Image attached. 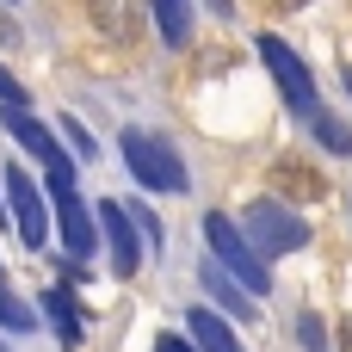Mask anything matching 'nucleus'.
Segmentation results:
<instances>
[{
  "label": "nucleus",
  "instance_id": "1",
  "mask_svg": "<svg viewBox=\"0 0 352 352\" xmlns=\"http://www.w3.org/2000/svg\"><path fill=\"white\" fill-rule=\"evenodd\" d=\"M241 235L254 241V254H260V260H278V254H297V248L309 241V223H303V217H291L285 204L260 198V204H248V210H241Z\"/></svg>",
  "mask_w": 352,
  "mask_h": 352
},
{
  "label": "nucleus",
  "instance_id": "2",
  "mask_svg": "<svg viewBox=\"0 0 352 352\" xmlns=\"http://www.w3.org/2000/svg\"><path fill=\"white\" fill-rule=\"evenodd\" d=\"M204 248H210V260H217V266H229V272H235L248 291H260V297L272 291V272H266V260L254 254V241H248V235H241L229 217H204Z\"/></svg>",
  "mask_w": 352,
  "mask_h": 352
},
{
  "label": "nucleus",
  "instance_id": "3",
  "mask_svg": "<svg viewBox=\"0 0 352 352\" xmlns=\"http://www.w3.org/2000/svg\"><path fill=\"white\" fill-rule=\"evenodd\" d=\"M124 167L148 186V192H186V167H179V155L167 148V142H155L148 130H124Z\"/></svg>",
  "mask_w": 352,
  "mask_h": 352
},
{
  "label": "nucleus",
  "instance_id": "4",
  "mask_svg": "<svg viewBox=\"0 0 352 352\" xmlns=\"http://www.w3.org/2000/svg\"><path fill=\"white\" fill-rule=\"evenodd\" d=\"M260 62L272 68V80H278V93H285V105H291L297 118H316V111H322V99H316V80H309L303 56H297L285 37H260Z\"/></svg>",
  "mask_w": 352,
  "mask_h": 352
},
{
  "label": "nucleus",
  "instance_id": "5",
  "mask_svg": "<svg viewBox=\"0 0 352 352\" xmlns=\"http://www.w3.org/2000/svg\"><path fill=\"white\" fill-rule=\"evenodd\" d=\"M6 136L25 148V155H37V167H50V192H62V186H74V161L62 155V142L37 124V118H25V105H6Z\"/></svg>",
  "mask_w": 352,
  "mask_h": 352
},
{
  "label": "nucleus",
  "instance_id": "6",
  "mask_svg": "<svg viewBox=\"0 0 352 352\" xmlns=\"http://www.w3.org/2000/svg\"><path fill=\"white\" fill-rule=\"evenodd\" d=\"M6 223L19 229V241L25 248H43V235H50V210H43V198H37V186H31V173H6Z\"/></svg>",
  "mask_w": 352,
  "mask_h": 352
},
{
  "label": "nucleus",
  "instance_id": "7",
  "mask_svg": "<svg viewBox=\"0 0 352 352\" xmlns=\"http://www.w3.org/2000/svg\"><path fill=\"white\" fill-rule=\"evenodd\" d=\"M93 217H99V229H105V248H111V272H118V278H136L142 254H136V217H130V204H111V198H105Z\"/></svg>",
  "mask_w": 352,
  "mask_h": 352
},
{
  "label": "nucleus",
  "instance_id": "8",
  "mask_svg": "<svg viewBox=\"0 0 352 352\" xmlns=\"http://www.w3.org/2000/svg\"><path fill=\"white\" fill-rule=\"evenodd\" d=\"M87 12H93V25L111 43H136L142 37V6L136 0H87Z\"/></svg>",
  "mask_w": 352,
  "mask_h": 352
},
{
  "label": "nucleus",
  "instance_id": "9",
  "mask_svg": "<svg viewBox=\"0 0 352 352\" xmlns=\"http://www.w3.org/2000/svg\"><path fill=\"white\" fill-rule=\"evenodd\" d=\"M56 217H62V241H68V254L87 260V254H93V223H87V204L74 198V186L56 192Z\"/></svg>",
  "mask_w": 352,
  "mask_h": 352
},
{
  "label": "nucleus",
  "instance_id": "10",
  "mask_svg": "<svg viewBox=\"0 0 352 352\" xmlns=\"http://www.w3.org/2000/svg\"><path fill=\"white\" fill-rule=\"evenodd\" d=\"M198 278H204V297H210V303H223L229 316H254V303H248V291H241V285L229 278V266L204 260V272H198Z\"/></svg>",
  "mask_w": 352,
  "mask_h": 352
},
{
  "label": "nucleus",
  "instance_id": "11",
  "mask_svg": "<svg viewBox=\"0 0 352 352\" xmlns=\"http://www.w3.org/2000/svg\"><path fill=\"white\" fill-rule=\"evenodd\" d=\"M43 316H50V328H56V340L62 346H74L80 340V309H74V297L56 285V291H43Z\"/></svg>",
  "mask_w": 352,
  "mask_h": 352
},
{
  "label": "nucleus",
  "instance_id": "12",
  "mask_svg": "<svg viewBox=\"0 0 352 352\" xmlns=\"http://www.w3.org/2000/svg\"><path fill=\"white\" fill-rule=\"evenodd\" d=\"M192 340H198V352H241L235 334H229V322L210 316V309H192Z\"/></svg>",
  "mask_w": 352,
  "mask_h": 352
},
{
  "label": "nucleus",
  "instance_id": "13",
  "mask_svg": "<svg viewBox=\"0 0 352 352\" xmlns=\"http://www.w3.org/2000/svg\"><path fill=\"white\" fill-rule=\"evenodd\" d=\"M155 19H161V37L179 50L192 37V0H155Z\"/></svg>",
  "mask_w": 352,
  "mask_h": 352
},
{
  "label": "nucleus",
  "instance_id": "14",
  "mask_svg": "<svg viewBox=\"0 0 352 352\" xmlns=\"http://www.w3.org/2000/svg\"><path fill=\"white\" fill-rule=\"evenodd\" d=\"M309 124H316V136H322V142H328L334 155H346V148H352V130L340 124V118H328V111H316Z\"/></svg>",
  "mask_w": 352,
  "mask_h": 352
},
{
  "label": "nucleus",
  "instance_id": "15",
  "mask_svg": "<svg viewBox=\"0 0 352 352\" xmlns=\"http://www.w3.org/2000/svg\"><path fill=\"white\" fill-rule=\"evenodd\" d=\"M31 322H37V316H31V309H25V303H19V297H12V291L0 285V328H12V334H25Z\"/></svg>",
  "mask_w": 352,
  "mask_h": 352
},
{
  "label": "nucleus",
  "instance_id": "16",
  "mask_svg": "<svg viewBox=\"0 0 352 352\" xmlns=\"http://www.w3.org/2000/svg\"><path fill=\"white\" fill-rule=\"evenodd\" d=\"M278 179H285L291 192H303V198H322V179H316V173H297V161H278Z\"/></svg>",
  "mask_w": 352,
  "mask_h": 352
},
{
  "label": "nucleus",
  "instance_id": "17",
  "mask_svg": "<svg viewBox=\"0 0 352 352\" xmlns=\"http://www.w3.org/2000/svg\"><path fill=\"white\" fill-rule=\"evenodd\" d=\"M297 340H303V352H322V346H328V340H322V322H316V316H303V322H297Z\"/></svg>",
  "mask_w": 352,
  "mask_h": 352
},
{
  "label": "nucleus",
  "instance_id": "18",
  "mask_svg": "<svg viewBox=\"0 0 352 352\" xmlns=\"http://www.w3.org/2000/svg\"><path fill=\"white\" fill-rule=\"evenodd\" d=\"M0 105H25V87H19L6 68H0Z\"/></svg>",
  "mask_w": 352,
  "mask_h": 352
},
{
  "label": "nucleus",
  "instance_id": "19",
  "mask_svg": "<svg viewBox=\"0 0 352 352\" xmlns=\"http://www.w3.org/2000/svg\"><path fill=\"white\" fill-rule=\"evenodd\" d=\"M155 352H198V346H186L179 334H161V340H155Z\"/></svg>",
  "mask_w": 352,
  "mask_h": 352
},
{
  "label": "nucleus",
  "instance_id": "20",
  "mask_svg": "<svg viewBox=\"0 0 352 352\" xmlns=\"http://www.w3.org/2000/svg\"><path fill=\"white\" fill-rule=\"evenodd\" d=\"M340 352H352V322H346V328H340Z\"/></svg>",
  "mask_w": 352,
  "mask_h": 352
},
{
  "label": "nucleus",
  "instance_id": "21",
  "mask_svg": "<svg viewBox=\"0 0 352 352\" xmlns=\"http://www.w3.org/2000/svg\"><path fill=\"white\" fill-rule=\"evenodd\" d=\"M278 6H309V0H278Z\"/></svg>",
  "mask_w": 352,
  "mask_h": 352
},
{
  "label": "nucleus",
  "instance_id": "22",
  "mask_svg": "<svg viewBox=\"0 0 352 352\" xmlns=\"http://www.w3.org/2000/svg\"><path fill=\"white\" fill-rule=\"evenodd\" d=\"M346 87H352V74H346Z\"/></svg>",
  "mask_w": 352,
  "mask_h": 352
},
{
  "label": "nucleus",
  "instance_id": "23",
  "mask_svg": "<svg viewBox=\"0 0 352 352\" xmlns=\"http://www.w3.org/2000/svg\"><path fill=\"white\" fill-rule=\"evenodd\" d=\"M0 223H6V217H0Z\"/></svg>",
  "mask_w": 352,
  "mask_h": 352
}]
</instances>
